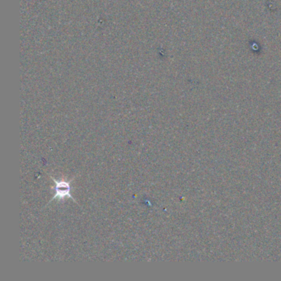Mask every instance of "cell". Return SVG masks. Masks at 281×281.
Returning a JSON list of instances; mask_svg holds the SVG:
<instances>
[{"mask_svg":"<svg viewBox=\"0 0 281 281\" xmlns=\"http://www.w3.org/2000/svg\"><path fill=\"white\" fill-rule=\"evenodd\" d=\"M52 179L55 183V191H56L52 200L58 198L61 201L63 199L66 198L67 196L73 198V196H70V183L69 182L56 181L55 178Z\"/></svg>","mask_w":281,"mask_h":281,"instance_id":"obj_1","label":"cell"}]
</instances>
